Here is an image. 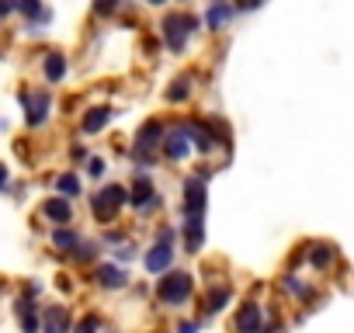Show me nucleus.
I'll return each instance as SVG.
<instances>
[{"instance_id":"obj_1","label":"nucleus","mask_w":354,"mask_h":333,"mask_svg":"<svg viewBox=\"0 0 354 333\" xmlns=\"http://www.w3.org/2000/svg\"><path fill=\"white\" fill-rule=\"evenodd\" d=\"M192 292H195V278H192L188 271H170V274L160 278V285H156V298H160L163 305H181V302L192 298Z\"/></svg>"},{"instance_id":"obj_2","label":"nucleus","mask_w":354,"mask_h":333,"mask_svg":"<svg viewBox=\"0 0 354 333\" xmlns=\"http://www.w3.org/2000/svg\"><path fill=\"white\" fill-rule=\"evenodd\" d=\"M198 28V21L192 18V15H167L163 18V25H160V32H163V39H167V46L174 49V53H181L185 46H188V35Z\"/></svg>"},{"instance_id":"obj_3","label":"nucleus","mask_w":354,"mask_h":333,"mask_svg":"<svg viewBox=\"0 0 354 333\" xmlns=\"http://www.w3.org/2000/svg\"><path fill=\"white\" fill-rule=\"evenodd\" d=\"M122 205H125V188H118V184H108V188H101L91 198V209H94V219L97 222H111Z\"/></svg>"},{"instance_id":"obj_4","label":"nucleus","mask_w":354,"mask_h":333,"mask_svg":"<svg viewBox=\"0 0 354 333\" xmlns=\"http://www.w3.org/2000/svg\"><path fill=\"white\" fill-rule=\"evenodd\" d=\"M160 139H163V125L153 118V122H146L139 132H136V146H132V156L136 160H153V149L160 146Z\"/></svg>"},{"instance_id":"obj_5","label":"nucleus","mask_w":354,"mask_h":333,"mask_svg":"<svg viewBox=\"0 0 354 333\" xmlns=\"http://www.w3.org/2000/svg\"><path fill=\"white\" fill-rule=\"evenodd\" d=\"M202 212H205V181L188 178L185 181V216L188 219H202Z\"/></svg>"},{"instance_id":"obj_6","label":"nucleus","mask_w":354,"mask_h":333,"mask_svg":"<svg viewBox=\"0 0 354 333\" xmlns=\"http://www.w3.org/2000/svg\"><path fill=\"white\" fill-rule=\"evenodd\" d=\"M125 202H132L136 209H153V205H156V188H153V181H149L146 174H139V178L132 181V188L125 191Z\"/></svg>"},{"instance_id":"obj_7","label":"nucleus","mask_w":354,"mask_h":333,"mask_svg":"<svg viewBox=\"0 0 354 333\" xmlns=\"http://www.w3.org/2000/svg\"><path fill=\"white\" fill-rule=\"evenodd\" d=\"M236 330L240 333H264V312L257 302H243L236 312Z\"/></svg>"},{"instance_id":"obj_8","label":"nucleus","mask_w":354,"mask_h":333,"mask_svg":"<svg viewBox=\"0 0 354 333\" xmlns=\"http://www.w3.org/2000/svg\"><path fill=\"white\" fill-rule=\"evenodd\" d=\"M42 330L46 333H70V309L66 305H49L42 312Z\"/></svg>"},{"instance_id":"obj_9","label":"nucleus","mask_w":354,"mask_h":333,"mask_svg":"<svg viewBox=\"0 0 354 333\" xmlns=\"http://www.w3.org/2000/svg\"><path fill=\"white\" fill-rule=\"evenodd\" d=\"M21 104L28 108V125H42L46 122V115H49V94H21Z\"/></svg>"},{"instance_id":"obj_10","label":"nucleus","mask_w":354,"mask_h":333,"mask_svg":"<svg viewBox=\"0 0 354 333\" xmlns=\"http://www.w3.org/2000/svg\"><path fill=\"white\" fill-rule=\"evenodd\" d=\"M160 146H163V153H167L170 160H185V156L192 153V139H188L185 132H170V135H163Z\"/></svg>"},{"instance_id":"obj_11","label":"nucleus","mask_w":354,"mask_h":333,"mask_svg":"<svg viewBox=\"0 0 354 333\" xmlns=\"http://www.w3.org/2000/svg\"><path fill=\"white\" fill-rule=\"evenodd\" d=\"M170 264H174V250H170L167 243H156V247L146 254V271H149V274H163Z\"/></svg>"},{"instance_id":"obj_12","label":"nucleus","mask_w":354,"mask_h":333,"mask_svg":"<svg viewBox=\"0 0 354 333\" xmlns=\"http://www.w3.org/2000/svg\"><path fill=\"white\" fill-rule=\"evenodd\" d=\"M42 216L63 226V222H70V219H73V209H70V202H66V198H49V202L42 205Z\"/></svg>"},{"instance_id":"obj_13","label":"nucleus","mask_w":354,"mask_h":333,"mask_svg":"<svg viewBox=\"0 0 354 333\" xmlns=\"http://www.w3.org/2000/svg\"><path fill=\"white\" fill-rule=\"evenodd\" d=\"M97 285L115 292V288H125V271L122 267H111V264H101L97 267Z\"/></svg>"},{"instance_id":"obj_14","label":"nucleus","mask_w":354,"mask_h":333,"mask_svg":"<svg viewBox=\"0 0 354 333\" xmlns=\"http://www.w3.org/2000/svg\"><path fill=\"white\" fill-rule=\"evenodd\" d=\"M202 240H205V226H202V219H188V222H185V247H188V254H198Z\"/></svg>"},{"instance_id":"obj_15","label":"nucleus","mask_w":354,"mask_h":333,"mask_svg":"<svg viewBox=\"0 0 354 333\" xmlns=\"http://www.w3.org/2000/svg\"><path fill=\"white\" fill-rule=\"evenodd\" d=\"M42 73H46V80H49V84L63 80V73H66V59H63L59 53H49V56H46V63H42Z\"/></svg>"},{"instance_id":"obj_16","label":"nucleus","mask_w":354,"mask_h":333,"mask_svg":"<svg viewBox=\"0 0 354 333\" xmlns=\"http://www.w3.org/2000/svg\"><path fill=\"white\" fill-rule=\"evenodd\" d=\"M108 118H111L108 108H91V111L84 115V132H101V129L108 125Z\"/></svg>"},{"instance_id":"obj_17","label":"nucleus","mask_w":354,"mask_h":333,"mask_svg":"<svg viewBox=\"0 0 354 333\" xmlns=\"http://www.w3.org/2000/svg\"><path fill=\"white\" fill-rule=\"evenodd\" d=\"M309 257H313V267H316V271H326V267L333 264V257H337V254H333V247H326V243H316Z\"/></svg>"},{"instance_id":"obj_18","label":"nucleus","mask_w":354,"mask_h":333,"mask_svg":"<svg viewBox=\"0 0 354 333\" xmlns=\"http://www.w3.org/2000/svg\"><path fill=\"white\" fill-rule=\"evenodd\" d=\"M188 94H192V80H188V77H177L174 87H167V101H170V104H181Z\"/></svg>"},{"instance_id":"obj_19","label":"nucleus","mask_w":354,"mask_h":333,"mask_svg":"<svg viewBox=\"0 0 354 333\" xmlns=\"http://www.w3.org/2000/svg\"><path fill=\"white\" fill-rule=\"evenodd\" d=\"M53 247H56V250H77V247H80V236H77L73 229H56V233H53Z\"/></svg>"},{"instance_id":"obj_20","label":"nucleus","mask_w":354,"mask_h":333,"mask_svg":"<svg viewBox=\"0 0 354 333\" xmlns=\"http://www.w3.org/2000/svg\"><path fill=\"white\" fill-rule=\"evenodd\" d=\"M226 302H230V288H226V285H223V288H212V292H209V298H205V312L212 316V312L226 309Z\"/></svg>"},{"instance_id":"obj_21","label":"nucleus","mask_w":354,"mask_h":333,"mask_svg":"<svg viewBox=\"0 0 354 333\" xmlns=\"http://www.w3.org/2000/svg\"><path fill=\"white\" fill-rule=\"evenodd\" d=\"M230 15H233V11H230L226 4H212V8H209V15H205V21H209L212 28H223V25L230 21Z\"/></svg>"},{"instance_id":"obj_22","label":"nucleus","mask_w":354,"mask_h":333,"mask_svg":"<svg viewBox=\"0 0 354 333\" xmlns=\"http://www.w3.org/2000/svg\"><path fill=\"white\" fill-rule=\"evenodd\" d=\"M15 8L21 15H28V18H49L46 8H42V0H15Z\"/></svg>"},{"instance_id":"obj_23","label":"nucleus","mask_w":354,"mask_h":333,"mask_svg":"<svg viewBox=\"0 0 354 333\" xmlns=\"http://www.w3.org/2000/svg\"><path fill=\"white\" fill-rule=\"evenodd\" d=\"M56 188L63 191V198H73V195H80V178H77V174H63V178L56 181Z\"/></svg>"},{"instance_id":"obj_24","label":"nucleus","mask_w":354,"mask_h":333,"mask_svg":"<svg viewBox=\"0 0 354 333\" xmlns=\"http://www.w3.org/2000/svg\"><path fill=\"white\" fill-rule=\"evenodd\" d=\"M285 288H288L292 295H299V298H306V295H309V285H306V281H299L295 274H288V278H285Z\"/></svg>"},{"instance_id":"obj_25","label":"nucleus","mask_w":354,"mask_h":333,"mask_svg":"<svg viewBox=\"0 0 354 333\" xmlns=\"http://www.w3.org/2000/svg\"><path fill=\"white\" fill-rule=\"evenodd\" d=\"M97 330H101V316H94V312L77 323V333H97Z\"/></svg>"},{"instance_id":"obj_26","label":"nucleus","mask_w":354,"mask_h":333,"mask_svg":"<svg viewBox=\"0 0 354 333\" xmlns=\"http://www.w3.org/2000/svg\"><path fill=\"white\" fill-rule=\"evenodd\" d=\"M115 8H118V0H94V11L97 15H111Z\"/></svg>"},{"instance_id":"obj_27","label":"nucleus","mask_w":354,"mask_h":333,"mask_svg":"<svg viewBox=\"0 0 354 333\" xmlns=\"http://www.w3.org/2000/svg\"><path fill=\"white\" fill-rule=\"evenodd\" d=\"M21 330L25 333H39V316H21Z\"/></svg>"},{"instance_id":"obj_28","label":"nucleus","mask_w":354,"mask_h":333,"mask_svg":"<svg viewBox=\"0 0 354 333\" xmlns=\"http://www.w3.org/2000/svg\"><path fill=\"white\" fill-rule=\"evenodd\" d=\"M264 0H236V11H257Z\"/></svg>"},{"instance_id":"obj_29","label":"nucleus","mask_w":354,"mask_h":333,"mask_svg":"<svg viewBox=\"0 0 354 333\" xmlns=\"http://www.w3.org/2000/svg\"><path fill=\"white\" fill-rule=\"evenodd\" d=\"M177 333H198V323H195V319H188V323L177 326Z\"/></svg>"},{"instance_id":"obj_30","label":"nucleus","mask_w":354,"mask_h":333,"mask_svg":"<svg viewBox=\"0 0 354 333\" xmlns=\"http://www.w3.org/2000/svg\"><path fill=\"white\" fill-rule=\"evenodd\" d=\"M91 174H94V178L104 174V160H91Z\"/></svg>"},{"instance_id":"obj_31","label":"nucleus","mask_w":354,"mask_h":333,"mask_svg":"<svg viewBox=\"0 0 354 333\" xmlns=\"http://www.w3.org/2000/svg\"><path fill=\"white\" fill-rule=\"evenodd\" d=\"M94 257V247H80V254H77V260H91Z\"/></svg>"},{"instance_id":"obj_32","label":"nucleus","mask_w":354,"mask_h":333,"mask_svg":"<svg viewBox=\"0 0 354 333\" xmlns=\"http://www.w3.org/2000/svg\"><path fill=\"white\" fill-rule=\"evenodd\" d=\"M8 184V166H0V188Z\"/></svg>"},{"instance_id":"obj_33","label":"nucleus","mask_w":354,"mask_h":333,"mask_svg":"<svg viewBox=\"0 0 354 333\" xmlns=\"http://www.w3.org/2000/svg\"><path fill=\"white\" fill-rule=\"evenodd\" d=\"M149 4H163V0H149Z\"/></svg>"}]
</instances>
